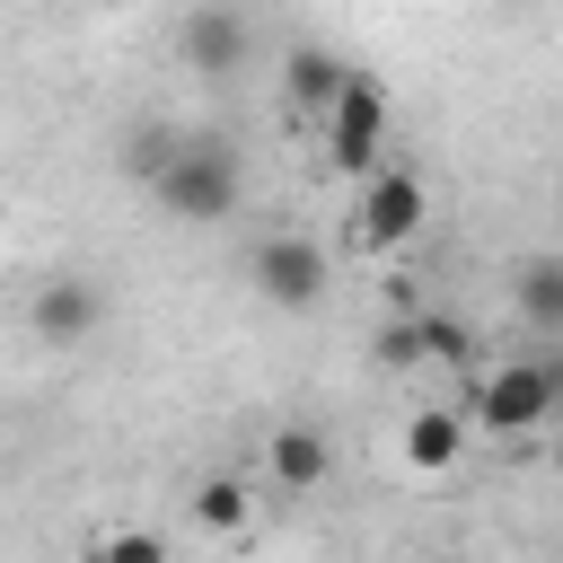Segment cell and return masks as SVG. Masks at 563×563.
Returning a JSON list of instances; mask_svg holds the SVG:
<instances>
[{"mask_svg":"<svg viewBox=\"0 0 563 563\" xmlns=\"http://www.w3.org/2000/svg\"><path fill=\"white\" fill-rule=\"evenodd\" d=\"M150 194H158L167 220H185V229H220V220L246 202V158H238L229 132H194V141H176V158H167V176H158Z\"/></svg>","mask_w":563,"mask_h":563,"instance_id":"6da1fadb","label":"cell"},{"mask_svg":"<svg viewBox=\"0 0 563 563\" xmlns=\"http://www.w3.org/2000/svg\"><path fill=\"white\" fill-rule=\"evenodd\" d=\"M466 422H484L493 440L545 431V422H554V378H545V361H537V352H528V361H493V369L475 378V396H466Z\"/></svg>","mask_w":563,"mask_h":563,"instance_id":"7a4b0ae2","label":"cell"},{"mask_svg":"<svg viewBox=\"0 0 563 563\" xmlns=\"http://www.w3.org/2000/svg\"><path fill=\"white\" fill-rule=\"evenodd\" d=\"M325 167L334 176H352V185H369L378 167H387V88L361 70L343 97H334V114H325Z\"/></svg>","mask_w":563,"mask_h":563,"instance_id":"3957f363","label":"cell"},{"mask_svg":"<svg viewBox=\"0 0 563 563\" xmlns=\"http://www.w3.org/2000/svg\"><path fill=\"white\" fill-rule=\"evenodd\" d=\"M422 211H431L422 176H413V167H378V176L361 185V202H352V229H361L369 255H396V246L422 238Z\"/></svg>","mask_w":563,"mask_h":563,"instance_id":"277c9868","label":"cell"},{"mask_svg":"<svg viewBox=\"0 0 563 563\" xmlns=\"http://www.w3.org/2000/svg\"><path fill=\"white\" fill-rule=\"evenodd\" d=\"M246 273H255V299H264V308H317V299H325V282H334L325 246H317V238H299V229L264 238Z\"/></svg>","mask_w":563,"mask_h":563,"instance_id":"5b68a950","label":"cell"},{"mask_svg":"<svg viewBox=\"0 0 563 563\" xmlns=\"http://www.w3.org/2000/svg\"><path fill=\"white\" fill-rule=\"evenodd\" d=\"M26 325H35V343L79 352V343L106 325V282H97V273H44L35 299H26Z\"/></svg>","mask_w":563,"mask_h":563,"instance_id":"8992f818","label":"cell"},{"mask_svg":"<svg viewBox=\"0 0 563 563\" xmlns=\"http://www.w3.org/2000/svg\"><path fill=\"white\" fill-rule=\"evenodd\" d=\"M176 44H185V62L194 70H246V53H255V26L238 18V9H194V18H176Z\"/></svg>","mask_w":563,"mask_h":563,"instance_id":"52a82bcc","label":"cell"},{"mask_svg":"<svg viewBox=\"0 0 563 563\" xmlns=\"http://www.w3.org/2000/svg\"><path fill=\"white\" fill-rule=\"evenodd\" d=\"M361 79V62H343L334 44H290L282 53V97L308 106V114H334V97Z\"/></svg>","mask_w":563,"mask_h":563,"instance_id":"ba28073f","label":"cell"},{"mask_svg":"<svg viewBox=\"0 0 563 563\" xmlns=\"http://www.w3.org/2000/svg\"><path fill=\"white\" fill-rule=\"evenodd\" d=\"M264 475H273L282 493H317V484L334 475V449H325V431H317V422H282V431L264 440Z\"/></svg>","mask_w":563,"mask_h":563,"instance_id":"9c48e42d","label":"cell"},{"mask_svg":"<svg viewBox=\"0 0 563 563\" xmlns=\"http://www.w3.org/2000/svg\"><path fill=\"white\" fill-rule=\"evenodd\" d=\"M457 457H466V413H457V405L405 413V466H413V475H449Z\"/></svg>","mask_w":563,"mask_h":563,"instance_id":"30bf717a","label":"cell"},{"mask_svg":"<svg viewBox=\"0 0 563 563\" xmlns=\"http://www.w3.org/2000/svg\"><path fill=\"white\" fill-rule=\"evenodd\" d=\"M510 308L528 317L537 343H563V255H528L510 273Z\"/></svg>","mask_w":563,"mask_h":563,"instance_id":"8fae6325","label":"cell"},{"mask_svg":"<svg viewBox=\"0 0 563 563\" xmlns=\"http://www.w3.org/2000/svg\"><path fill=\"white\" fill-rule=\"evenodd\" d=\"M246 510H255V484H246V475H202V484H194V519H202L211 537L246 528Z\"/></svg>","mask_w":563,"mask_h":563,"instance_id":"7c38bea8","label":"cell"},{"mask_svg":"<svg viewBox=\"0 0 563 563\" xmlns=\"http://www.w3.org/2000/svg\"><path fill=\"white\" fill-rule=\"evenodd\" d=\"M413 325H422V361H440V369H466V361H475V325H466V317L413 308Z\"/></svg>","mask_w":563,"mask_h":563,"instance_id":"4fadbf2b","label":"cell"},{"mask_svg":"<svg viewBox=\"0 0 563 563\" xmlns=\"http://www.w3.org/2000/svg\"><path fill=\"white\" fill-rule=\"evenodd\" d=\"M88 563H176V545L158 528H114V537L88 545Z\"/></svg>","mask_w":563,"mask_h":563,"instance_id":"5bb4252c","label":"cell"},{"mask_svg":"<svg viewBox=\"0 0 563 563\" xmlns=\"http://www.w3.org/2000/svg\"><path fill=\"white\" fill-rule=\"evenodd\" d=\"M369 352H378V369H422V325L413 317H387Z\"/></svg>","mask_w":563,"mask_h":563,"instance_id":"9a60e30c","label":"cell"},{"mask_svg":"<svg viewBox=\"0 0 563 563\" xmlns=\"http://www.w3.org/2000/svg\"><path fill=\"white\" fill-rule=\"evenodd\" d=\"M167 158H176V132H158V123H150V132H132V150H123V167H132L141 185H158V176H167Z\"/></svg>","mask_w":563,"mask_h":563,"instance_id":"2e32d148","label":"cell"},{"mask_svg":"<svg viewBox=\"0 0 563 563\" xmlns=\"http://www.w3.org/2000/svg\"><path fill=\"white\" fill-rule=\"evenodd\" d=\"M537 361H545V378H554V422H563V343H545Z\"/></svg>","mask_w":563,"mask_h":563,"instance_id":"e0dca14e","label":"cell"}]
</instances>
